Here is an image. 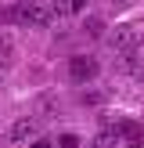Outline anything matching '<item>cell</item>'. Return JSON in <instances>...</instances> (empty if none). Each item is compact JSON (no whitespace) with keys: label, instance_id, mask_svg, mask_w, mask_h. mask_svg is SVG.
I'll return each instance as SVG.
<instances>
[{"label":"cell","instance_id":"6da1fadb","mask_svg":"<svg viewBox=\"0 0 144 148\" xmlns=\"http://www.w3.org/2000/svg\"><path fill=\"white\" fill-rule=\"evenodd\" d=\"M108 43H112V51L115 54H133L137 51V43H141V29L137 25H115L112 29V36H108Z\"/></svg>","mask_w":144,"mask_h":148},{"label":"cell","instance_id":"7a4b0ae2","mask_svg":"<svg viewBox=\"0 0 144 148\" xmlns=\"http://www.w3.org/2000/svg\"><path fill=\"white\" fill-rule=\"evenodd\" d=\"M94 76H97V62L86 54H72L69 58V79L72 83H94Z\"/></svg>","mask_w":144,"mask_h":148},{"label":"cell","instance_id":"3957f363","mask_svg":"<svg viewBox=\"0 0 144 148\" xmlns=\"http://www.w3.org/2000/svg\"><path fill=\"white\" fill-rule=\"evenodd\" d=\"M11 14H14L18 25H29V29H43V25L50 22V14L43 11V7H36V4H18Z\"/></svg>","mask_w":144,"mask_h":148},{"label":"cell","instance_id":"277c9868","mask_svg":"<svg viewBox=\"0 0 144 148\" xmlns=\"http://www.w3.org/2000/svg\"><path fill=\"white\" fill-rule=\"evenodd\" d=\"M36 137V119H14L11 130H7V141L11 145H29Z\"/></svg>","mask_w":144,"mask_h":148},{"label":"cell","instance_id":"5b68a950","mask_svg":"<svg viewBox=\"0 0 144 148\" xmlns=\"http://www.w3.org/2000/svg\"><path fill=\"white\" fill-rule=\"evenodd\" d=\"M83 11H86V0H54L50 4L54 18H72V14H83Z\"/></svg>","mask_w":144,"mask_h":148},{"label":"cell","instance_id":"8992f818","mask_svg":"<svg viewBox=\"0 0 144 148\" xmlns=\"http://www.w3.org/2000/svg\"><path fill=\"white\" fill-rule=\"evenodd\" d=\"M119 141V127H105L97 130V137H90V148H115Z\"/></svg>","mask_w":144,"mask_h":148},{"label":"cell","instance_id":"52a82bcc","mask_svg":"<svg viewBox=\"0 0 144 148\" xmlns=\"http://www.w3.org/2000/svg\"><path fill=\"white\" fill-rule=\"evenodd\" d=\"M115 127L122 130L119 137H126L133 148H137V145H144V127H137V123H115Z\"/></svg>","mask_w":144,"mask_h":148},{"label":"cell","instance_id":"ba28073f","mask_svg":"<svg viewBox=\"0 0 144 148\" xmlns=\"http://www.w3.org/2000/svg\"><path fill=\"white\" fill-rule=\"evenodd\" d=\"M11 54H14V36L11 33H0V62H7Z\"/></svg>","mask_w":144,"mask_h":148},{"label":"cell","instance_id":"9c48e42d","mask_svg":"<svg viewBox=\"0 0 144 148\" xmlns=\"http://www.w3.org/2000/svg\"><path fill=\"white\" fill-rule=\"evenodd\" d=\"M58 148H79V137L76 134H61L58 137Z\"/></svg>","mask_w":144,"mask_h":148},{"label":"cell","instance_id":"30bf717a","mask_svg":"<svg viewBox=\"0 0 144 148\" xmlns=\"http://www.w3.org/2000/svg\"><path fill=\"white\" fill-rule=\"evenodd\" d=\"M101 29H105L101 18H90V22H86V33H90V36H101Z\"/></svg>","mask_w":144,"mask_h":148},{"label":"cell","instance_id":"8fae6325","mask_svg":"<svg viewBox=\"0 0 144 148\" xmlns=\"http://www.w3.org/2000/svg\"><path fill=\"white\" fill-rule=\"evenodd\" d=\"M97 101H101V94H97V90H90V94H83V105H97Z\"/></svg>","mask_w":144,"mask_h":148},{"label":"cell","instance_id":"7c38bea8","mask_svg":"<svg viewBox=\"0 0 144 148\" xmlns=\"http://www.w3.org/2000/svg\"><path fill=\"white\" fill-rule=\"evenodd\" d=\"M29 148H50L47 141H40V137H33V141H29Z\"/></svg>","mask_w":144,"mask_h":148}]
</instances>
